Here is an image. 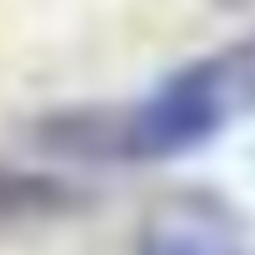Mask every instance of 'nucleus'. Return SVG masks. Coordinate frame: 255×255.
<instances>
[{"label": "nucleus", "mask_w": 255, "mask_h": 255, "mask_svg": "<svg viewBox=\"0 0 255 255\" xmlns=\"http://www.w3.org/2000/svg\"><path fill=\"white\" fill-rule=\"evenodd\" d=\"M255 115V35L170 70L130 105H65L30 125L40 150L95 165L175 160L210 145L230 120Z\"/></svg>", "instance_id": "f257e3e1"}, {"label": "nucleus", "mask_w": 255, "mask_h": 255, "mask_svg": "<svg viewBox=\"0 0 255 255\" xmlns=\"http://www.w3.org/2000/svg\"><path fill=\"white\" fill-rule=\"evenodd\" d=\"M130 255H250L240 210L215 190H170L140 220Z\"/></svg>", "instance_id": "f03ea898"}, {"label": "nucleus", "mask_w": 255, "mask_h": 255, "mask_svg": "<svg viewBox=\"0 0 255 255\" xmlns=\"http://www.w3.org/2000/svg\"><path fill=\"white\" fill-rule=\"evenodd\" d=\"M85 205H90L85 185L50 175V170L0 160V235L35 230V225H50V220H70Z\"/></svg>", "instance_id": "7ed1b4c3"}]
</instances>
